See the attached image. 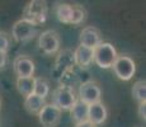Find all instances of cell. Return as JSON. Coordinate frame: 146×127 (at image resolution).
Returning <instances> with one entry per match:
<instances>
[{
  "mask_svg": "<svg viewBox=\"0 0 146 127\" xmlns=\"http://www.w3.org/2000/svg\"><path fill=\"white\" fill-rule=\"evenodd\" d=\"M117 56V50L109 42H100L93 49V63L97 64V66H99L100 69L112 67Z\"/></svg>",
  "mask_w": 146,
  "mask_h": 127,
  "instance_id": "1",
  "label": "cell"
},
{
  "mask_svg": "<svg viewBox=\"0 0 146 127\" xmlns=\"http://www.w3.org/2000/svg\"><path fill=\"white\" fill-rule=\"evenodd\" d=\"M48 17V4L46 0H31L23 10V18L35 24L44 23Z\"/></svg>",
  "mask_w": 146,
  "mask_h": 127,
  "instance_id": "2",
  "label": "cell"
},
{
  "mask_svg": "<svg viewBox=\"0 0 146 127\" xmlns=\"http://www.w3.org/2000/svg\"><path fill=\"white\" fill-rule=\"evenodd\" d=\"M76 100L78 95L74 88L61 84L52 92V103L58 107L61 111H70V108L74 106Z\"/></svg>",
  "mask_w": 146,
  "mask_h": 127,
  "instance_id": "3",
  "label": "cell"
},
{
  "mask_svg": "<svg viewBox=\"0 0 146 127\" xmlns=\"http://www.w3.org/2000/svg\"><path fill=\"white\" fill-rule=\"evenodd\" d=\"M36 35H37V24L26 18L17 21L12 28V37L14 41L19 43L31 41L35 38Z\"/></svg>",
  "mask_w": 146,
  "mask_h": 127,
  "instance_id": "4",
  "label": "cell"
},
{
  "mask_svg": "<svg viewBox=\"0 0 146 127\" xmlns=\"http://www.w3.org/2000/svg\"><path fill=\"white\" fill-rule=\"evenodd\" d=\"M113 72L119 80L128 81L133 78L136 72V64L130 56L127 55H118L112 65Z\"/></svg>",
  "mask_w": 146,
  "mask_h": 127,
  "instance_id": "5",
  "label": "cell"
},
{
  "mask_svg": "<svg viewBox=\"0 0 146 127\" xmlns=\"http://www.w3.org/2000/svg\"><path fill=\"white\" fill-rule=\"evenodd\" d=\"M61 46V39L60 36L56 31L53 29H47L40 35L38 37V47L44 55H56L60 51Z\"/></svg>",
  "mask_w": 146,
  "mask_h": 127,
  "instance_id": "6",
  "label": "cell"
},
{
  "mask_svg": "<svg viewBox=\"0 0 146 127\" xmlns=\"http://www.w3.org/2000/svg\"><path fill=\"white\" fill-rule=\"evenodd\" d=\"M37 116L42 127H57L61 121V109L53 103H46Z\"/></svg>",
  "mask_w": 146,
  "mask_h": 127,
  "instance_id": "7",
  "label": "cell"
},
{
  "mask_svg": "<svg viewBox=\"0 0 146 127\" xmlns=\"http://www.w3.org/2000/svg\"><path fill=\"white\" fill-rule=\"evenodd\" d=\"M78 99L86 104H92L99 102L102 98V89L95 81L89 80L86 83H81L79 86V94Z\"/></svg>",
  "mask_w": 146,
  "mask_h": 127,
  "instance_id": "8",
  "label": "cell"
},
{
  "mask_svg": "<svg viewBox=\"0 0 146 127\" xmlns=\"http://www.w3.org/2000/svg\"><path fill=\"white\" fill-rule=\"evenodd\" d=\"M13 70L17 78H28L35 74V63L28 56H17L13 61Z\"/></svg>",
  "mask_w": 146,
  "mask_h": 127,
  "instance_id": "9",
  "label": "cell"
},
{
  "mask_svg": "<svg viewBox=\"0 0 146 127\" xmlns=\"http://www.w3.org/2000/svg\"><path fill=\"white\" fill-rule=\"evenodd\" d=\"M108 118V109L102 102H95L88 106V121L94 126H99Z\"/></svg>",
  "mask_w": 146,
  "mask_h": 127,
  "instance_id": "10",
  "label": "cell"
},
{
  "mask_svg": "<svg viewBox=\"0 0 146 127\" xmlns=\"http://www.w3.org/2000/svg\"><path fill=\"white\" fill-rule=\"evenodd\" d=\"M79 41H80V45H83V46L94 49L97 45H99L100 42H102V35H100V31L98 29V28L93 27V25L85 27L80 32Z\"/></svg>",
  "mask_w": 146,
  "mask_h": 127,
  "instance_id": "11",
  "label": "cell"
},
{
  "mask_svg": "<svg viewBox=\"0 0 146 127\" xmlns=\"http://www.w3.org/2000/svg\"><path fill=\"white\" fill-rule=\"evenodd\" d=\"M72 66H75L74 61V51L71 50H62L58 52V56L56 59L55 63V72L56 76H60L64 71L71 69Z\"/></svg>",
  "mask_w": 146,
  "mask_h": 127,
  "instance_id": "12",
  "label": "cell"
},
{
  "mask_svg": "<svg viewBox=\"0 0 146 127\" xmlns=\"http://www.w3.org/2000/svg\"><path fill=\"white\" fill-rule=\"evenodd\" d=\"M74 61L76 66L80 67H89L93 63V49L86 46H78L74 51Z\"/></svg>",
  "mask_w": 146,
  "mask_h": 127,
  "instance_id": "13",
  "label": "cell"
},
{
  "mask_svg": "<svg viewBox=\"0 0 146 127\" xmlns=\"http://www.w3.org/2000/svg\"><path fill=\"white\" fill-rule=\"evenodd\" d=\"M44 104H46V99L40 97V95L35 94V93L27 95L26 99H24V108L31 114H38V112L41 111V108Z\"/></svg>",
  "mask_w": 146,
  "mask_h": 127,
  "instance_id": "14",
  "label": "cell"
},
{
  "mask_svg": "<svg viewBox=\"0 0 146 127\" xmlns=\"http://www.w3.org/2000/svg\"><path fill=\"white\" fill-rule=\"evenodd\" d=\"M88 106L89 104L84 103L78 99L75 102V104L70 108V113H71V118L75 123L84 122L88 121Z\"/></svg>",
  "mask_w": 146,
  "mask_h": 127,
  "instance_id": "15",
  "label": "cell"
},
{
  "mask_svg": "<svg viewBox=\"0 0 146 127\" xmlns=\"http://www.w3.org/2000/svg\"><path fill=\"white\" fill-rule=\"evenodd\" d=\"M17 89L23 97L32 94L35 89V76L28 78H17Z\"/></svg>",
  "mask_w": 146,
  "mask_h": 127,
  "instance_id": "16",
  "label": "cell"
},
{
  "mask_svg": "<svg viewBox=\"0 0 146 127\" xmlns=\"http://www.w3.org/2000/svg\"><path fill=\"white\" fill-rule=\"evenodd\" d=\"M71 12H72V5L69 3H60L56 7V17L61 23L70 24V19H71Z\"/></svg>",
  "mask_w": 146,
  "mask_h": 127,
  "instance_id": "17",
  "label": "cell"
},
{
  "mask_svg": "<svg viewBox=\"0 0 146 127\" xmlns=\"http://www.w3.org/2000/svg\"><path fill=\"white\" fill-rule=\"evenodd\" d=\"M86 19V10L84 7L79 4L72 5V12H71V19H70V24L79 25Z\"/></svg>",
  "mask_w": 146,
  "mask_h": 127,
  "instance_id": "18",
  "label": "cell"
},
{
  "mask_svg": "<svg viewBox=\"0 0 146 127\" xmlns=\"http://www.w3.org/2000/svg\"><path fill=\"white\" fill-rule=\"evenodd\" d=\"M33 93L46 99V97H48L50 94V83L43 78H35V89H33Z\"/></svg>",
  "mask_w": 146,
  "mask_h": 127,
  "instance_id": "19",
  "label": "cell"
},
{
  "mask_svg": "<svg viewBox=\"0 0 146 127\" xmlns=\"http://www.w3.org/2000/svg\"><path fill=\"white\" fill-rule=\"evenodd\" d=\"M132 95L139 103L146 100V81L145 80H139L133 84Z\"/></svg>",
  "mask_w": 146,
  "mask_h": 127,
  "instance_id": "20",
  "label": "cell"
},
{
  "mask_svg": "<svg viewBox=\"0 0 146 127\" xmlns=\"http://www.w3.org/2000/svg\"><path fill=\"white\" fill-rule=\"evenodd\" d=\"M10 47V37L8 33L0 32V51L3 52H8Z\"/></svg>",
  "mask_w": 146,
  "mask_h": 127,
  "instance_id": "21",
  "label": "cell"
},
{
  "mask_svg": "<svg viewBox=\"0 0 146 127\" xmlns=\"http://www.w3.org/2000/svg\"><path fill=\"white\" fill-rule=\"evenodd\" d=\"M139 117L145 121V118H146V102H140L139 103Z\"/></svg>",
  "mask_w": 146,
  "mask_h": 127,
  "instance_id": "22",
  "label": "cell"
},
{
  "mask_svg": "<svg viewBox=\"0 0 146 127\" xmlns=\"http://www.w3.org/2000/svg\"><path fill=\"white\" fill-rule=\"evenodd\" d=\"M7 63H8V55H7V52H3V51H0V70L4 69V67L7 66Z\"/></svg>",
  "mask_w": 146,
  "mask_h": 127,
  "instance_id": "23",
  "label": "cell"
},
{
  "mask_svg": "<svg viewBox=\"0 0 146 127\" xmlns=\"http://www.w3.org/2000/svg\"><path fill=\"white\" fill-rule=\"evenodd\" d=\"M75 127H94V125H92L89 121H84V122L75 123Z\"/></svg>",
  "mask_w": 146,
  "mask_h": 127,
  "instance_id": "24",
  "label": "cell"
},
{
  "mask_svg": "<svg viewBox=\"0 0 146 127\" xmlns=\"http://www.w3.org/2000/svg\"><path fill=\"white\" fill-rule=\"evenodd\" d=\"M0 107H1V99H0Z\"/></svg>",
  "mask_w": 146,
  "mask_h": 127,
  "instance_id": "25",
  "label": "cell"
}]
</instances>
